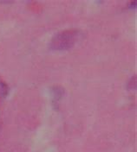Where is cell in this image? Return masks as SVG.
I'll list each match as a JSON object with an SVG mask.
<instances>
[{
    "instance_id": "6da1fadb",
    "label": "cell",
    "mask_w": 137,
    "mask_h": 152,
    "mask_svg": "<svg viewBox=\"0 0 137 152\" xmlns=\"http://www.w3.org/2000/svg\"><path fill=\"white\" fill-rule=\"evenodd\" d=\"M81 37L77 29H68L56 35L50 42V48L54 50H67L73 47Z\"/></svg>"
}]
</instances>
